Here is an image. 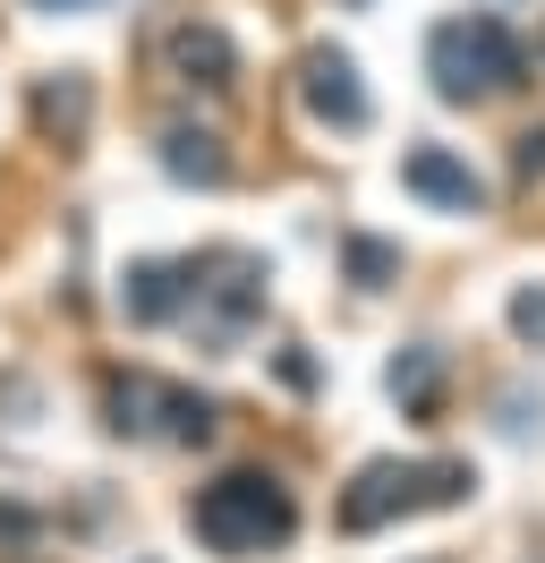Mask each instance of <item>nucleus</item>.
Returning a JSON list of instances; mask_svg holds the SVG:
<instances>
[{
	"mask_svg": "<svg viewBox=\"0 0 545 563\" xmlns=\"http://www.w3.org/2000/svg\"><path fill=\"white\" fill-rule=\"evenodd\" d=\"M188 529L213 555H272V547L299 538V495L281 487L272 470H222L213 487H197Z\"/></svg>",
	"mask_w": 545,
	"mask_h": 563,
	"instance_id": "nucleus-1",
	"label": "nucleus"
},
{
	"mask_svg": "<svg viewBox=\"0 0 545 563\" xmlns=\"http://www.w3.org/2000/svg\"><path fill=\"white\" fill-rule=\"evenodd\" d=\"M529 69V52L511 35L494 9H469V18H443L435 35H426V77H435L443 103H494L511 95Z\"/></svg>",
	"mask_w": 545,
	"mask_h": 563,
	"instance_id": "nucleus-2",
	"label": "nucleus"
},
{
	"mask_svg": "<svg viewBox=\"0 0 545 563\" xmlns=\"http://www.w3.org/2000/svg\"><path fill=\"white\" fill-rule=\"evenodd\" d=\"M477 495L469 461H367L349 487H341V529L367 538L383 521H409V512H452Z\"/></svg>",
	"mask_w": 545,
	"mask_h": 563,
	"instance_id": "nucleus-3",
	"label": "nucleus"
},
{
	"mask_svg": "<svg viewBox=\"0 0 545 563\" xmlns=\"http://www.w3.org/2000/svg\"><path fill=\"white\" fill-rule=\"evenodd\" d=\"M102 427L111 435H154V444H213L222 410L197 385H170L154 367H111L102 376Z\"/></svg>",
	"mask_w": 545,
	"mask_h": 563,
	"instance_id": "nucleus-4",
	"label": "nucleus"
},
{
	"mask_svg": "<svg viewBox=\"0 0 545 563\" xmlns=\"http://www.w3.org/2000/svg\"><path fill=\"white\" fill-rule=\"evenodd\" d=\"M188 317L204 324L213 351H231L238 333L265 317V256H247V247H204V256H188Z\"/></svg>",
	"mask_w": 545,
	"mask_h": 563,
	"instance_id": "nucleus-5",
	"label": "nucleus"
},
{
	"mask_svg": "<svg viewBox=\"0 0 545 563\" xmlns=\"http://www.w3.org/2000/svg\"><path fill=\"white\" fill-rule=\"evenodd\" d=\"M299 103L324 120V129H367V86H358V60L349 52H333V43H315L299 60Z\"/></svg>",
	"mask_w": 545,
	"mask_h": 563,
	"instance_id": "nucleus-6",
	"label": "nucleus"
},
{
	"mask_svg": "<svg viewBox=\"0 0 545 563\" xmlns=\"http://www.w3.org/2000/svg\"><path fill=\"white\" fill-rule=\"evenodd\" d=\"M401 188L426 197L435 213H486V179H477L452 145H409L401 154Z\"/></svg>",
	"mask_w": 545,
	"mask_h": 563,
	"instance_id": "nucleus-7",
	"label": "nucleus"
},
{
	"mask_svg": "<svg viewBox=\"0 0 545 563\" xmlns=\"http://www.w3.org/2000/svg\"><path fill=\"white\" fill-rule=\"evenodd\" d=\"M163 60L170 77H188V86H204V95H231L238 86V43L213 26V18H179L163 35Z\"/></svg>",
	"mask_w": 545,
	"mask_h": 563,
	"instance_id": "nucleus-8",
	"label": "nucleus"
},
{
	"mask_svg": "<svg viewBox=\"0 0 545 563\" xmlns=\"http://www.w3.org/2000/svg\"><path fill=\"white\" fill-rule=\"evenodd\" d=\"M26 111H34V137H43V145H77L86 129H94V77H86V69L34 77Z\"/></svg>",
	"mask_w": 545,
	"mask_h": 563,
	"instance_id": "nucleus-9",
	"label": "nucleus"
},
{
	"mask_svg": "<svg viewBox=\"0 0 545 563\" xmlns=\"http://www.w3.org/2000/svg\"><path fill=\"white\" fill-rule=\"evenodd\" d=\"M120 317L129 324H170L188 317V265H170V256H136L129 274H120Z\"/></svg>",
	"mask_w": 545,
	"mask_h": 563,
	"instance_id": "nucleus-10",
	"label": "nucleus"
},
{
	"mask_svg": "<svg viewBox=\"0 0 545 563\" xmlns=\"http://www.w3.org/2000/svg\"><path fill=\"white\" fill-rule=\"evenodd\" d=\"M383 385H392V401H401L409 419H435V401H443V351H435V342H409V351L383 367Z\"/></svg>",
	"mask_w": 545,
	"mask_h": 563,
	"instance_id": "nucleus-11",
	"label": "nucleus"
},
{
	"mask_svg": "<svg viewBox=\"0 0 545 563\" xmlns=\"http://www.w3.org/2000/svg\"><path fill=\"white\" fill-rule=\"evenodd\" d=\"M163 172L188 179V188H222L231 179V154L213 129H163Z\"/></svg>",
	"mask_w": 545,
	"mask_h": 563,
	"instance_id": "nucleus-12",
	"label": "nucleus"
},
{
	"mask_svg": "<svg viewBox=\"0 0 545 563\" xmlns=\"http://www.w3.org/2000/svg\"><path fill=\"white\" fill-rule=\"evenodd\" d=\"M341 256H349V282H358V290H383V282H401V247H392V240H367V231H349V240H341Z\"/></svg>",
	"mask_w": 545,
	"mask_h": 563,
	"instance_id": "nucleus-13",
	"label": "nucleus"
},
{
	"mask_svg": "<svg viewBox=\"0 0 545 563\" xmlns=\"http://www.w3.org/2000/svg\"><path fill=\"white\" fill-rule=\"evenodd\" d=\"M511 333H520L529 351H545V282H520V290H511Z\"/></svg>",
	"mask_w": 545,
	"mask_h": 563,
	"instance_id": "nucleus-14",
	"label": "nucleus"
},
{
	"mask_svg": "<svg viewBox=\"0 0 545 563\" xmlns=\"http://www.w3.org/2000/svg\"><path fill=\"white\" fill-rule=\"evenodd\" d=\"M34 529H43V521H34L26 504H9V495H0V555H18V547H34Z\"/></svg>",
	"mask_w": 545,
	"mask_h": 563,
	"instance_id": "nucleus-15",
	"label": "nucleus"
},
{
	"mask_svg": "<svg viewBox=\"0 0 545 563\" xmlns=\"http://www.w3.org/2000/svg\"><path fill=\"white\" fill-rule=\"evenodd\" d=\"M511 172L529 179V188H537V179H545V129H529V137L511 145Z\"/></svg>",
	"mask_w": 545,
	"mask_h": 563,
	"instance_id": "nucleus-16",
	"label": "nucleus"
},
{
	"mask_svg": "<svg viewBox=\"0 0 545 563\" xmlns=\"http://www.w3.org/2000/svg\"><path fill=\"white\" fill-rule=\"evenodd\" d=\"M281 385L307 393V385H315V358H307V351H281Z\"/></svg>",
	"mask_w": 545,
	"mask_h": 563,
	"instance_id": "nucleus-17",
	"label": "nucleus"
},
{
	"mask_svg": "<svg viewBox=\"0 0 545 563\" xmlns=\"http://www.w3.org/2000/svg\"><path fill=\"white\" fill-rule=\"evenodd\" d=\"M26 9H43V18H86V9H111V0H26Z\"/></svg>",
	"mask_w": 545,
	"mask_h": 563,
	"instance_id": "nucleus-18",
	"label": "nucleus"
}]
</instances>
